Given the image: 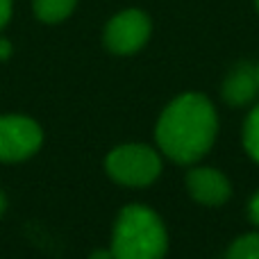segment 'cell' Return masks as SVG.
<instances>
[{"instance_id":"52a82bcc","label":"cell","mask_w":259,"mask_h":259,"mask_svg":"<svg viewBox=\"0 0 259 259\" xmlns=\"http://www.w3.org/2000/svg\"><path fill=\"white\" fill-rule=\"evenodd\" d=\"M259 91V77H257V66L250 62H241L228 73L223 82V100L232 107H243V105L252 103Z\"/></svg>"},{"instance_id":"277c9868","label":"cell","mask_w":259,"mask_h":259,"mask_svg":"<svg viewBox=\"0 0 259 259\" xmlns=\"http://www.w3.org/2000/svg\"><path fill=\"white\" fill-rule=\"evenodd\" d=\"M44 132L30 116L7 114L0 116V161H23L41 148Z\"/></svg>"},{"instance_id":"30bf717a","label":"cell","mask_w":259,"mask_h":259,"mask_svg":"<svg viewBox=\"0 0 259 259\" xmlns=\"http://www.w3.org/2000/svg\"><path fill=\"white\" fill-rule=\"evenodd\" d=\"M243 146H246L248 155L259 164V105L252 107V112L246 118V125H243Z\"/></svg>"},{"instance_id":"e0dca14e","label":"cell","mask_w":259,"mask_h":259,"mask_svg":"<svg viewBox=\"0 0 259 259\" xmlns=\"http://www.w3.org/2000/svg\"><path fill=\"white\" fill-rule=\"evenodd\" d=\"M257 77H259V64H257Z\"/></svg>"},{"instance_id":"8992f818","label":"cell","mask_w":259,"mask_h":259,"mask_svg":"<svg viewBox=\"0 0 259 259\" xmlns=\"http://www.w3.org/2000/svg\"><path fill=\"white\" fill-rule=\"evenodd\" d=\"M187 191L196 202L207 207H219L232 196V184L225 173L209 166H198L187 173Z\"/></svg>"},{"instance_id":"5bb4252c","label":"cell","mask_w":259,"mask_h":259,"mask_svg":"<svg viewBox=\"0 0 259 259\" xmlns=\"http://www.w3.org/2000/svg\"><path fill=\"white\" fill-rule=\"evenodd\" d=\"M89 259H114V255H112V248H109V250H96Z\"/></svg>"},{"instance_id":"9c48e42d","label":"cell","mask_w":259,"mask_h":259,"mask_svg":"<svg viewBox=\"0 0 259 259\" xmlns=\"http://www.w3.org/2000/svg\"><path fill=\"white\" fill-rule=\"evenodd\" d=\"M228 259H259V232L234 239L228 248Z\"/></svg>"},{"instance_id":"3957f363","label":"cell","mask_w":259,"mask_h":259,"mask_svg":"<svg viewBox=\"0 0 259 259\" xmlns=\"http://www.w3.org/2000/svg\"><path fill=\"white\" fill-rule=\"evenodd\" d=\"M107 175L125 187H148L161 173V157L143 143H125L114 148L105 159Z\"/></svg>"},{"instance_id":"7c38bea8","label":"cell","mask_w":259,"mask_h":259,"mask_svg":"<svg viewBox=\"0 0 259 259\" xmlns=\"http://www.w3.org/2000/svg\"><path fill=\"white\" fill-rule=\"evenodd\" d=\"M248 214H250V221L255 225H259V191L252 196L250 205H248Z\"/></svg>"},{"instance_id":"6da1fadb","label":"cell","mask_w":259,"mask_h":259,"mask_svg":"<svg viewBox=\"0 0 259 259\" xmlns=\"http://www.w3.org/2000/svg\"><path fill=\"white\" fill-rule=\"evenodd\" d=\"M219 118L202 94H182L161 112L155 137L161 152L178 164H193L214 146Z\"/></svg>"},{"instance_id":"8fae6325","label":"cell","mask_w":259,"mask_h":259,"mask_svg":"<svg viewBox=\"0 0 259 259\" xmlns=\"http://www.w3.org/2000/svg\"><path fill=\"white\" fill-rule=\"evenodd\" d=\"M12 18V0H0V30L9 23Z\"/></svg>"},{"instance_id":"ba28073f","label":"cell","mask_w":259,"mask_h":259,"mask_svg":"<svg viewBox=\"0 0 259 259\" xmlns=\"http://www.w3.org/2000/svg\"><path fill=\"white\" fill-rule=\"evenodd\" d=\"M77 0H34V14L44 23H59L75 9Z\"/></svg>"},{"instance_id":"5b68a950","label":"cell","mask_w":259,"mask_h":259,"mask_svg":"<svg viewBox=\"0 0 259 259\" xmlns=\"http://www.w3.org/2000/svg\"><path fill=\"white\" fill-rule=\"evenodd\" d=\"M150 36V18L139 9L116 14L105 27V46L116 55H132Z\"/></svg>"},{"instance_id":"7a4b0ae2","label":"cell","mask_w":259,"mask_h":259,"mask_svg":"<svg viewBox=\"0 0 259 259\" xmlns=\"http://www.w3.org/2000/svg\"><path fill=\"white\" fill-rule=\"evenodd\" d=\"M168 234L161 219L146 205H127L114 223V259H164Z\"/></svg>"},{"instance_id":"9a60e30c","label":"cell","mask_w":259,"mask_h":259,"mask_svg":"<svg viewBox=\"0 0 259 259\" xmlns=\"http://www.w3.org/2000/svg\"><path fill=\"white\" fill-rule=\"evenodd\" d=\"M5 207H7V198H5V193H3V191H0V216H3Z\"/></svg>"},{"instance_id":"4fadbf2b","label":"cell","mask_w":259,"mask_h":259,"mask_svg":"<svg viewBox=\"0 0 259 259\" xmlns=\"http://www.w3.org/2000/svg\"><path fill=\"white\" fill-rule=\"evenodd\" d=\"M9 55H12V44H9L7 39H0V62L7 59Z\"/></svg>"},{"instance_id":"2e32d148","label":"cell","mask_w":259,"mask_h":259,"mask_svg":"<svg viewBox=\"0 0 259 259\" xmlns=\"http://www.w3.org/2000/svg\"><path fill=\"white\" fill-rule=\"evenodd\" d=\"M255 5H257V12H259V0H255Z\"/></svg>"}]
</instances>
